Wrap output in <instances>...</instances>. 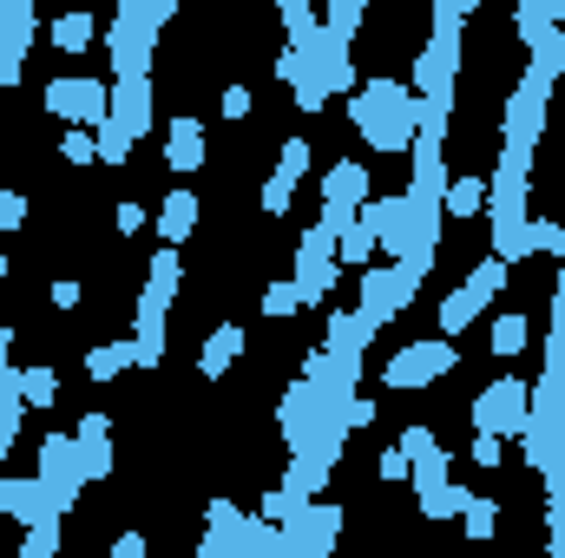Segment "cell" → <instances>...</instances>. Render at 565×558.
<instances>
[{"label": "cell", "mask_w": 565, "mask_h": 558, "mask_svg": "<svg viewBox=\"0 0 565 558\" xmlns=\"http://www.w3.org/2000/svg\"><path fill=\"white\" fill-rule=\"evenodd\" d=\"M244 348H250V335L237 329V322H217L211 335H204V355H198V375L204 382H224L237 362H244Z\"/></svg>", "instance_id": "30bf717a"}, {"label": "cell", "mask_w": 565, "mask_h": 558, "mask_svg": "<svg viewBox=\"0 0 565 558\" xmlns=\"http://www.w3.org/2000/svg\"><path fill=\"white\" fill-rule=\"evenodd\" d=\"M26 415H33V408L20 401V388H13V395H0V433H20V427H26Z\"/></svg>", "instance_id": "f6af8a7d"}, {"label": "cell", "mask_w": 565, "mask_h": 558, "mask_svg": "<svg viewBox=\"0 0 565 558\" xmlns=\"http://www.w3.org/2000/svg\"><path fill=\"white\" fill-rule=\"evenodd\" d=\"M415 289H422V277H408L402 264H388V270H362V322H369V335L375 329H388L408 302H415Z\"/></svg>", "instance_id": "52a82bcc"}, {"label": "cell", "mask_w": 565, "mask_h": 558, "mask_svg": "<svg viewBox=\"0 0 565 558\" xmlns=\"http://www.w3.org/2000/svg\"><path fill=\"white\" fill-rule=\"evenodd\" d=\"M362 204H369V164H362V158H335V164L322 171V217H316V224H329L335 244H342V230H355Z\"/></svg>", "instance_id": "3957f363"}, {"label": "cell", "mask_w": 565, "mask_h": 558, "mask_svg": "<svg viewBox=\"0 0 565 558\" xmlns=\"http://www.w3.org/2000/svg\"><path fill=\"white\" fill-rule=\"evenodd\" d=\"M113 126H126L132 139L151 132V79H113Z\"/></svg>", "instance_id": "7c38bea8"}, {"label": "cell", "mask_w": 565, "mask_h": 558, "mask_svg": "<svg viewBox=\"0 0 565 558\" xmlns=\"http://www.w3.org/2000/svg\"><path fill=\"white\" fill-rule=\"evenodd\" d=\"M309 158H316V151H309V139H282V151H277V178H289V184H296V178L309 171Z\"/></svg>", "instance_id": "60d3db41"}, {"label": "cell", "mask_w": 565, "mask_h": 558, "mask_svg": "<svg viewBox=\"0 0 565 558\" xmlns=\"http://www.w3.org/2000/svg\"><path fill=\"white\" fill-rule=\"evenodd\" d=\"M46 302H53V309H79V302H86V289H79V277H60L53 289H46Z\"/></svg>", "instance_id": "c3c4849f"}, {"label": "cell", "mask_w": 565, "mask_h": 558, "mask_svg": "<svg viewBox=\"0 0 565 558\" xmlns=\"http://www.w3.org/2000/svg\"><path fill=\"white\" fill-rule=\"evenodd\" d=\"M322 99H329V93H322V79H309V86H296V112H322Z\"/></svg>", "instance_id": "816d5d0a"}, {"label": "cell", "mask_w": 565, "mask_h": 558, "mask_svg": "<svg viewBox=\"0 0 565 558\" xmlns=\"http://www.w3.org/2000/svg\"><path fill=\"white\" fill-rule=\"evenodd\" d=\"M277 79L296 93V86H309L316 79V46H282L277 53Z\"/></svg>", "instance_id": "83f0119b"}, {"label": "cell", "mask_w": 565, "mask_h": 558, "mask_svg": "<svg viewBox=\"0 0 565 558\" xmlns=\"http://www.w3.org/2000/svg\"><path fill=\"white\" fill-rule=\"evenodd\" d=\"M349 126L369 139V151H415V93L408 79H362L349 99Z\"/></svg>", "instance_id": "6da1fadb"}, {"label": "cell", "mask_w": 565, "mask_h": 558, "mask_svg": "<svg viewBox=\"0 0 565 558\" xmlns=\"http://www.w3.org/2000/svg\"><path fill=\"white\" fill-rule=\"evenodd\" d=\"M526 244L565 264V224H559V217H533V224H526Z\"/></svg>", "instance_id": "8d00e7d4"}, {"label": "cell", "mask_w": 565, "mask_h": 558, "mask_svg": "<svg viewBox=\"0 0 565 558\" xmlns=\"http://www.w3.org/2000/svg\"><path fill=\"white\" fill-rule=\"evenodd\" d=\"M559 20H565V0H520V13H513L520 40H540V33H553Z\"/></svg>", "instance_id": "cb8c5ba5"}, {"label": "cell", "mask_w": 565, "mask_h": 558, "mask_svg": "<svg viewBox=\"0 0 565 558\" xmlns=\"http://www.w3.org/2000/svg\"><path fill=\"white\" fill-rule=\"evenodd\" d=\"M507 282H513V264H500V257H480V264L467 270V282H460V289H467V296H473V302L487 309V302H493V296H500Z\"/></svg>", "instance_id": "7402d4cb"}, {"label": "cell", "mask_w": 565, "mask_h": 558, "mask_svg": "<svg viewBox=\"0 0 565 558\" xmlns=\"http://www.w3.org/2000/svg\"><path fill=\"white\" fill-rule=\"evenodd\" d=\"M0 289H7V257H0Z\"/></svg>", "instance_id": "9f6ffc18"}, {"label": "cell", "mask_w": 565, "mask_h": 558, "mask_svg": "<svg viewBox=\"0 0 565 558\" xmlns=\"http://www.w3.org/2000/svg\"><path fill=\"white\" fill-rule=\"evenodd\" d=\"M362 20H369V7H362V0H329V7H322V33H329V40H342V46L362 33Z\"/></svg>", "instance_id": "d4e9b609"}, {"label": "cell", "mask_w": 565, "mask_h": 558, "mask_svg": "<svg viewBox=\"0 0 565 558\" xmlns=\"http://www.w3.org/2000/svg\"><path fill=\"white\" fill-rule=\"evenodd\" d=\"M198 217H204V204H198V191H171L164 204H158V237H164V250H178L191 230H198Z\"/></svg>", "instance_id": "4fadbf2b"}, {"label": "cell", "mask_w": 565, "mask_h": 558, "mask_svg": "<svg viewBox=\"0 0 565 558\" xmlns=\"http://www.w3.org/2000/svg\"><path fill=\"white\" fill-rule=\"evenodd\" d=\"M434 315H440V342H454V335H467V329H473V322H480V302H473V296H467V289H447V296H440V309H434Z\"/></svg>", "instance_id": "ffe728a7"}, {"label": "cell", "mask_w": 565, "mask_h": 558, "mask_svg": "<svg viewBox=\"0 0 565 558\" xmlns=\"http://www.w3.org/2000/svg\"><path fill=\"white\" fill-rule=\"evenodd\" d=\"M79 447V480H113V440H73Z\"/></svg>", "instance_id": "1f68e13d"}, {"label": "cell", "mask_w": 565, "mask_h": 558, "mask_svg": "<svg viewBox=\"0 0 565 558\" xmlns=\"http://www.w3.org/2000/svg\"><path fill=\"white\" fill-rule=\"evenodd\" d=\"M460 533H467V539H473V546H487V539H493V533H500V506H493V500H480V493H473V500H467V513H460Z\"/></svg>", "instance_id": "4316f807"}, {"label": "cell", "mask_w": 565, "mask_h": 558, "mask_svg": "<svg viewBox=\"0 0 565 558\" xmlns=\"http://www.w3.org/2000/svg\"><path fill=\"white\" fill-rule=\"evenodd\" d=\"M164 164H171L178 178H191V171H204V126H198L191 112H178V119L164 126Z\"/></svg>", "instance_id": "8fae6325"}, {"label": "cell", "mask_w": 565, "mask_h": 558, "mask_svg": "<svg viewBox=\"0 0 565 558\" xmlns=\"http://www.w3.org/2000/svg\"><path fill=\"white\" fill-rule=\"evenodd\" d=\"M296 309H302V296H296V282H264V315L270 322H296Z\"/></svg>", "instance_id": "e575fe53"}, {"label": "cell", "mask_w": 565, "mask_h": 558, "mask_svg": "<svg viewBox=\"0 0 565 558\" xmlns=\"http://www.w3.org/2000/svg\"><path fill=\"white\" fill-rule=\"evenodd\" d=\"M257 204H264V217H289V204H296V184L289 178H264V191H257Z\"/></svg>", "instance_id": "74e56055"}, {"label": "cell", "mask_w": 565, "mask_h": 558, "mask_svg": "<svg viewBox=\"0 0 565 558\" xmlns=\"http://www.w3.org/2000/svg\"><path fill=\"white\" fill-rule=\"evenodd\" d=\"M0 513L13 519V526H46V519H60L53 513V500H46V486H40V473H0Z\"/></svg>", "instance_id": "9c48e42d"}, {"label": "cell", "mask_w": 565, "mask_h": 558, "mask_svg": "<svg viewBox=\"0 0 565 558\" xmlns=\"http://www.w3.org/2000/svg\"><path fill=\"white\" fill-rule=\"evenodd\" d=\"M204 558H211V552H204Z\"/></svg>", "instance_id": "6f0895ef"}, {"label": "cell", "mask_w": 565, "mask_h": 558, "mask_svg": "<svg viewBox=\"0 0 565 558\" xmlns=\"http://www.w3.org/2000/svg\"><path fill=\"white\" fill-rule=\"evenodd\" d=\"M145 552H151V546H145V533H139V526H126V533L113 539V558H145Z\"/></svg>", "instance_id": "681fc988"}, {"label": "cell", "mask_w": 565, "mask_h": 558, "mask_svg": "<svg viewBox=\"0 0 565 558\" xmlns=\"http://www.w3.org/2000/svg\"><path fill=\"white\" fill-rule=\"evenodd\" d=\"M26 79V60H13V53H0V86H20Z\"/></svg>", "instance_id": "db71d44e"}, {"label": "cell", "mask_w": 565, "mask_h": 558, "mask_svg": "<svg viewBox=\"0 0 565 558\" xmlns=\"http://www.w3.org/2000/svg\"><path fill=\"white\" fill-rule=\"evenodd\" d=\"M46 112L79 126V132H99L113 119V86L106 79H79V73L73 79H46Z\"/></svg>", "instance_id": "5b68a950"}, {"label": "cell", "mask_w": 565, "mask_h": 558, "mask_svg": "<svg viewBox=\"0 0 565 558\" xmlns=\"http://www.w3.org/2000/svg\"><path fill=\"white\" fill-rule=\"evenodd\" d=\"M33 33H40L33 0H0V53L26 60V53H33Z\"/></svg>", "instance_id": "9a60e30c"}, {"label": "cell", "mask_w": 565, "mask_h": 558, "mask_svg": "<svg viewBox=\"0 0 565 558\" xmlns=\"http://www.w3.org/2000/svg\"><path fill=\"white\" fill-rule=\"evenodd\" d=\"M296 257H316V264H335V230H329V224H309V230H302V244H296Z\"/></svg>", "instance_id": "ab89813d"}, {"label": "cell", "mask_w": 565, "mask_h": 558, "mask_svg": "<svg viewBox=\"0 0 565 558\" xmlns=\"http://www.w3.org/2000/svg\"><path fill=\"white\" fill-rule=\"evenodd\" d=\"M60 158H66V164H99V139H93V132H79V126H73V132H66V139H60Z\"/></svg>", "instance_id": "b9f144b4"}, {"label": "cell", "mask_w": 565, "mask_h": 558, "mask_svg": "<svg viewBox=\"0 0 565 558\" xmlns=\"http://www.w3.org/2000/svg\"><path fill=\"white\" fill-rule=\"evenodd\" d=\"M375 473H382V480H415V460H408L402 447H388V453L375 460Z\"/></svg>", "instance_id": "bcb514c9"}, {"label": "cell", "mask_w": 565, "mask_h": 558, "mask_svg": "<svg viewBox=\"0 0 565 558\" xmlns=\"http://www.w3.org/2000/svg\"><path fill=\"white\" fill-rule=\"evenodd\" d=\"M473 466L500 473V466H507V440H500V433H473Z\"/></svg>", "instance_id": "ee69618b"}, {"label": "cell", "mask_w": 565, "mask_h": 558, "mask_svg": "<svg viewBox=\"0 0 565 558\" xmlns=\"http://www.w3.org/2000/svg\"><path fill=\"white\" fill-rule=\"evenodd\" d=\"M335 264H349V270H369V264H375V237L362 230V217H355V230H342V244H335Z\"/></svg>", "instance_id": "4dcf8cb0"}, {"label": "cell", "mask_w": 565, "mask_h": 558, "mask_svg": "<svg viewBox=\"0 0 565 558\" xmlns=\"http://www.w3.org/2000/svg\"><path fill=\"white\" fill-rule=\"evenodd\" d=\"M20 558H60V519L33 526V533H26V546H20Z\"/></svg>", "instance_id": "7bdbcfd3"}, {"label": "cell", "mask_w": 565, "mask_h": 558, "mask_svg": "<svg viewBox=\"0 0 565 558\" xmlns=\"http://www.w3.org/2000/svg\"><path fill=\"white\" fill-rule=\"evenodd\" d=\"M526 335H533V329H526V315H513V309H507V315H493V355H520V348H526Z\"/></svg>", "instance_id": "d6a6232c"}, {"label": "cell", "mask_w": 565, "mask_h": 558, "mask_svg": "<svg viewBox=\"0 0 565 558\" xmlns=\"http://www.w3.org/2000/svg\"><path fill=\"white\" fill-rule=\"evenodd\" d=\"M46 40H53V46H60V53H86V46H93V40H99V20H93V13H79V7H73V13H60V20H53V26H46Z\"/></svg>", "instance_id": "2e32d148"}, {"label": "cell", "mask_w": 565, "mask_h": 558, "mask_svg": "<svg viewBox=\"0 0 565 558\" xmlns=\"http://www.w3.org/2000/svg\"><path fill=\"white\" fill-rule=\"evenodd\" d=\"M7 453H13V433H0V460H7Z\"/></svg>", "instance_id": "11a10c76"}, {"label": "cell", "mask_w": 565, "mask_h": 558, "mask_svg": "<svg viewBox=\"0 0 565 558\" xmlns=\"http://www.w3.org/2000/svg\"><path fill=\"white\" fill-rule=\"evenodd\" d=\"M480 211H487V178H454L447 197H440V217H460V224H467V217H480Z\"/></svg>", "instance_id": "d6986e66"}, {"label": "cell", "mask_w": 565, "mask_h": 558, "mask_svg": "<svg viewBox=\"0 0 565 558\" xmlns=\"http://www.w3.org/2000/svg\"><path fill=\"white\" fill-rule=\"evenodd\" d=\"M33 473H40V486H46V500H53V513H66L79 493H86V480H79V447H73V433H46L40 440V460H33Z\"/></svg>", "instance_id": "ba28073f"}, {"label": "cell", "mask_w": 565, "mask_h": 558, "mask_svg": "<svg viewBox=\"0 0 565 558\" xmlns=\"http://www.w3.org/2000/svg\"><path fill=\"white\" fill-rule=\"evenodd\" d=\"M467 500H473V493H467L460 480H447L434 500H422V519H440V526H447V519H460V513H467Z\"/></svg>", "instance_id": "f546056e"}, {"label": "cell", "mask_w": 565, "mask_h": 558, "mask_svg": "<svg viewBox=\"0 0 565 558\" xmlns=\"http://www.w3.org/2000/svg\"><path fill=\"white\" fill-rule=\"evenodd\" d=\"M26 224V191H0V230H20Z\"/></svg>", "instance_id": "7dc6e473"}, {"label": "cell", "mask_w": 565, "mask_h": 558, "mask_svg": "<svg viewBox=\"0 0 565 558\" xmlns=\"http://www.w3.org/2000/svg\"><path fill=\"white\" fill-rule=\"evenodd\" d=\"M113 224H119V230H126V237H132V230H145V211H139V204H132V197H126V204H119V211H113Z\"/></svg>", "instance_id": "f5cc1de1"}, {"label": "cell", "mask_w": 565, "mask_h": 558, "mask_svg": "<svg viewBox=\"0 0 565 558\" xmlns=\"http://www.w3.org/2000/svg\"><path fill=\"white\" fill-rule=\"evenodd\" d=\"M139 368V355H132V342H99L93 355H86V375L106 388V382H119V375H132Z\"/></svg>", "instance_id": "e0dca14e"}, {"label": "cell", "mask_w": 565, "mask_h": 558, "mask_svg": "<svg viewBox=\"0 0 565 558\" xmlns=\"http://www.w3.org/2000/svg\"><path fill=\"white\" fill-rule=\"evenodd\" d=\"M93 139H99V164H126V158H132V144H139L132 132H126V126H113V119H106Z\"/></svg>", "instance_id": "d590c367"}, {"label": "cell", "mask_w": 565, "mask_h": 558, "mask_svg": "<svg viewBox=\"0 0 565 558\" xmlns=\"http://www.w3.org/2000/svg\"><path fill=\"white\" fill-rule=\"evenodd\" d=\"M20 401L40 415V408H53L60 401V375L46 368V362H20Z\"/></svg>", "instance_id": "44dd1931"}, {"label": "cell", "mask_w": 565, "mask_h": 558, "mask_svg": "<svg viewBox=\"0 0 565 558\" xmlns=\"http://www.w3.org/2000/svg\"><path fill=\"white\" fill-rule=\"evenodd\" d=\"M447 466H454V460H447V447H440V453H427V460H415V500H434V493L447 486Z\"/></svg>", "instance_id": "836d02e7"}, {"label": "cell", "mask_w": 565, "mask_h": 558, "mask_svg": "<svg viewBox=\"0 0 565 558\" xmlns=\"http://www.w3.org/2000/svg\"><path fill=\"white\" fill-rule=\"evenodd\" d=\"M526 420H533V388L520 382V375H493L480 395H473V427L480 433H526Z\"/></svg>", "instance_id": "277c9868"}, {"label": "cell", "mask_w": 565, "mask_h": 558, "mask_svg": "<svg viewBox=\"0 0 565 558\" xmlns=\"http://www.w3.org/2000/svg\"><path fill=\"white\" fill-rule=\"evenodd\" d=\"M395 447H402V453H408V460H427V453H440V433H434V427H427V420H408V427H402V440H395Z\"/></svg>", "instance_id": "f35d334b"}, {"label": "cell", "mask_w": 565, "mask_h": 558, "mask_svg": "<svg viewBox=\"0 0 565 558\" xmlns=\"http://www.w3.org/2000/svg\"><path fill=\"white\" fill-rule=\"evenodd\" d=\"M454 368H460L454 342L434 335V342H408L402 355H388V362H382V382H388V388H434V382L454 375Z\"/></svg>", "instance_id": "8992f818"}, {"label": "cell", "mask_w": 565, "mask_h": 558, "mask_svg": "<svg viewBox=\"0 0 565 558\" xmlns=\"http://www.w3.org/2000/svg\"><path fill=\"white\" fill-rule=\"evenodd\" d=\"M335 270H342V264H316V257H296V296H302V309H316V302H322V296H329V282H335Z\"/></svg>", "instance_id": "603a6c76"}, {"label": "cell", "mask_w": 565, "mask_h": 558, "mask_svg": "<svg viewBox=\"0 0 565 558\" xmlns=\"http://www.w3.org/2000/svg\"><path fill=\"white\" fill-rule=\"evenodd\" d=\"M224 119H250V86H224Z\"/></svg>", "instance_id": "f907efd6"}, {"label": "cell", "mask_w": 565, "mask_h": 558, "mask_svg": "<svg viewBox=\"0 0 565 558\" xmlns=\"http://www.w3.org/2000/svg\"><path fill=\"white\" fill-rule=\"evenodd\" d=\"M282 33H289V46H316L322 40V20L302 0H282Z\"/></svg>", "instance_id": "f1b7e54d"}, {"label": "cell", "mask_w": 565, "mask_h": 558, "mask_svg": "<svg viewBox=\"0 0 565 558\" xmlns=\"http://www.w3.org/2000/svg\"><path fill=\"white\" fill-rule=\"evenodd\" d=\"M322 486H329V466H322V460H309V453H296V460H289V473H282V493H289L296 506H309Z\"/></svg>", "instance_id": "ac0fdd59"}, {"label": "cell", "mask_w": 565, "mask_h": 558, "mask_svg": "<svg viewBox=\"0 0 565 558\" xmlns=\"http://www.w3.org/2000/svg\"><path fill=\"white\" fill-rule=\"evenodd\" d=\"M132 329H139V342H132L139 368H158V362H164V315H151V309H139V315H132Z\"/></svg>", "instance_id": "484cf974"}, {"label": "cell", "mask_w": 565, "mask_h": 558, "mask_svg": "<svg viewBox=\"0 0 565 558\" xmlns=\"http://www.w3.org/2000/svg\"><path fill=\"white\" fill-rule=\"evenodd\" d=\"M362 348H369V322H362L355 309H335V315L322 322V355H335V362H362Z\"/></svg>", "instance_id": "5bb4252c"}, {"label": "cell", "mask_w": 565, "mask_h": 558, "mask_svg": "<svg viewBox=\"0 0 565 558\" xmlns=\"http://www.w3.org/2000/svg\"><path fill=\"white\" fill-rule=\"evenodd\" d=\"M546 106H553V79H540V73L526 66V79L507 93V112H500L507 151H513V158H533V144H540V132H546Z\"/></svg>", "instance_id": "7a4b0ae2"}]
</instances>
